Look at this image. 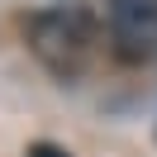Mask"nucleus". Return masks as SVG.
Instances as JSON below:
<instances>
[{"instance_id":"f257e3e1","label":"nucleus","mask_w":157,"mask_h":157,"mask_svg":"<svg viewBox=\"0 0 157 157\" xmlns=\"http://www.w3.org/2000/svg\"><path fill=\"white\" fill-rule=\"evenodd\" d=\"M24 43H29V52L57 81H76L81 71L90 67L95 29H90V19L76 14V10H38V14L24 19Z\"/></svg>"},{"instance_id":"f03ea898","label":"nucleus","mask_w":157,"mask_h":157,"mask_svg":"<svg viewBox=\"0 0 157 157\" xmlns=\"http://www.w3.org/2000/svg\"><path fill=\"white\" fill-rule=\"evenodd\" d=\"M29 157H71V152L57 143H29Z\"/></svg>"}]
</instances>
